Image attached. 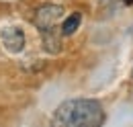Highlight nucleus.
Masks as SVG:
<instances>
[{
	"instance_id": "nucleus-1",
	"label": "nucleus",
	"mask_w": 133,
	"mask_h": 127,
	"mask_svg": "<svg viewBox=\"0 0 133 127\" xmlns=\"http://www.w3.org/2000/svg\"><path fill=\"white\" fill-rule=\"evenodd\" d=\"M53 123L66 127H98L104 123V111L94 98H72L55 109Z\"/></svg>"
},
{
	"instance_id": "nucleus-2",
	"label": "nucleus",
	"mask_w": 133,
	"mask_h": 127,
	"mask_svg": "<svg viewBox=\"0 0 133 127\" xmlns=\"http://www.w3.org/2000/svg\"><path fill=\"white\" fill-rule=\"evenodd\" d=\"M62 18H64V8L59 4H41L33 15V25L43 33L55 29Z\"/></svg>"
},
{
	"instance_id": "nucleus-3",
	"label": "nucleus",
	"mask_w": 133,
	"mask_h": 127,
	"mask_svg": "<svg viewBox=\"0 0 133 127\" xmlns=\"http://www.w3.org/2000/svg\"><path fill=\"white\" fill-rule=\"evenodd\" d=\"M0 43L8 53H21L25 49V33L18 27H2L0 29Z\"/></svg>"
},
{
	"instance_id": "nucleus-4",
	"label": "nucleus",
	"mask_w": 133,
	"mask_h": 127,
	"mask_svg": "<svg viewBox=\"0 0 133 127\" xmlns=\"http://www.w3.org/2000/svg\"><path fill=\"white\" fill-rule=\"evenodd\" d=\"M43 47L47 53H59L62 51V33H57L55 29L43 31Z\"/></svg>"
},
{
	"instance_id": "nucleus-5",
	"label": "nucleus",
	"mask_w": 133,
	"mask_h": 127,
	"mask_svg": "<svg viewBox=\"0 0 133 127\" xmlns=\"http://www.w3.org/2000/svg\"><path fill=\"white\" fill-rule=\"evenodd\" d=\"M80 23H82V15H80V12H72V15L62 23V35H72V33H76L78 27H80Z\"/></svg>"
},
{
	"instance_id": "nucleus-6",
	"label": "nucleus",
	"mask_w": 133,
	"mask_h": 127,
	"mask_svg": "<svg viewBox=\"0 0 133 127\" xmlns=\"http://www.w3.org/2000/svg\"><path fill=\"white\" fill-rule=\"evenodd\" d=\"M125 2H127V4H133V0H125Z\"/></svg>"
}]
</instances>
